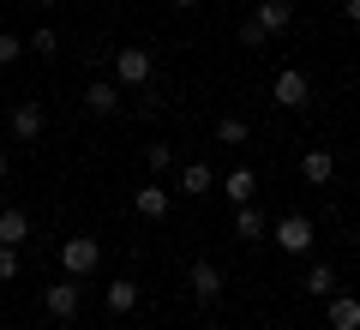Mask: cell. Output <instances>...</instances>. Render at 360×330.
Masks as SVG:
<instances>
[{
	"instance_id": "obj_1",
	"label": "cell",
	"mask_w": 360,
	"mask_h": 330,
	"mask_svg": "<svg viewBox=\"0 0 360 330\" xmlns=\"http://www.w3.org/2000/svg\"><path fill=\"white\" fill-rule=\"evenodd\" d=\"M96 258H103V241H96V234H72V241H60V270H66V277H90Z\"/></svg>"
},
{
	"instance_id": "obj_2",
	"label": "cell",
	"mask_w": 360,
	"mask_h": 330,
	"mask_svg": "<svg viewBox=\"0 0 360 330\" xmlns=\"http://www.w3.org/2000/svg\"><path fill=\"white\" fill-rule=\"evenodd\" d=\"M276 246H283L288 258L312 253V246H319V229H312V216H283V222H276Z\"/></svg>"
},
{
	"instance_id": "obj_3",
	"label": "cell",
	"mask_w": 360,
	"mask_h": 330,
	"mask_svg": "<svg viewBox=\"0 0 360 330\" xmlns=\"http://www.w3.org/2000/svg\"><path fill=\"white\" fill-rule=\"evenodd\" d=\"M270 96H276V108H307V102H312V84H307L300 66H283L276 84H270Z\"/></svg>"
},
{
	"instance_id": "obj_4",
	"label": "cell",
	"mask_w": 360,
	"mask_h": 330,
	"mask_svg": "<svg viewBox=\"0 0 360 330\" xmlns=\"http://www.w3.org/2000/svg\"><path fill=\"white\" fill-rule=\"evenodd\" d=\"M150 72H156L150 49H120V54H115V78H120V84H144Z\"/></svg>"
},
{
	"instance_id": "obj_5",
	"label": "cell",
	"mask_w": 360,
	"mask_h": 330,
	"mask_svg": "<svg viewBox=\"0 0 360 330\" xmlns=\"http://www.w3.org/2000/svg\"><path fill=\"white\" fill-rule=\"evenodd\" d=\"M168 204H174V192H162V180H150V186H139V192H132V210H139L144 222H162V216H168Z\"/></svg>"
},
{
	"instance_id": "obj_6",
	"label": "cell",
	"mask_w": 360,
	"mask_h": 330,
	"mask_svg": "<svg viewBox=\"0 0 360 330\" xmlns=\"http://www.w3.org/2000/svg\"><path fill=\"white\" fill-rule=\"evenodd\" d=\"M13 139L18 144L42 139V102H13Z\"/></svg>"
},
{
	"instance_id": "obj_7",
	"label": "cell",
	"mask_w": 360,
	"mask_h": 330,
	"mask_svg": "<svg viewBox=\"0 0 360 330\" xmlns=\"http://www.w3.org/2000/svg\"><path fill=\"white\" fill-rule=\"evenodd\" d=\"M252 18L270 30V37H276V30L295 25V0H258V13H252Z\"/></svg>"
},
{
	"instance_id": "obj_8",
	"label": "cell",
	"mask_w": 360,
	"mask_h": 330,
	"mask_svg": "<svg viewBox=\"0 0 360 330\" xmlns=\"http://www.w3.org/2000/svg\"><path fill=\"white\" fill-rule=\"evenodd\" d=\"M42 306H49V318H78V282H54Z\"/></svg>"
},
{
	"instance_id": "obj_9",
	"label": "cell",
	"mask_w": 360,
	"mask_h": 330,
	"mask_svg": "<svg viewBox=\"0 0 360 330\" xmlns=\"http://www.w3.org/2000/svg\"><path fill=\"white\" fill-rule=\"evenodd\" d=\"M193 294H198V300H217V294H222V270L217 265H210V258H198V265H193Z\"/></svg>"
},
{
	"instance_id": "obj_10",
	"label": "cell",
	"mask_w": 360,
	"mask_h": 330,
	"mask_svg": "<svg viewBox=\"0 0 360 330\" xmlns=\"http://www.w3.org/2000/svg\"><path fill=\"white\" fill-rule=\"evenodd\" d=\"M264 210H258V204H234V234H240V241H264Z\"/></svg>"
},
{
	"instance_id": "obj_11",
	"label": "cell",
	"mask_w": 360,
	"mask_h": 330,
	"mask_svg": "<svg viewBox=\"0 0 360 330\" xmlns=\"http://www.w3.org/2000/svg\"><path fill=\"white\" fill-rule=\"evenodd\" d=\"M330 330H360V300L354 294H330Z\"/></svg>"
},
{
	"instance_id": "obj_12",
	"label": "cell",
	"mask_w": 360,
	"mask_h": 330,
	"mask_svg": "<svg viewBox=\"0 0 360 330\" xmlns=\"http://www.w3.org/2000/svg\"><path fill=\"white\" fill-rule=\"evenodd\" d=\"M252 192H258L252 168H234V174L222 180V198H229V204H252Z\"/></svg>"
},
{
	"instance_id": "obj_13",
	"label": "cell",
	"mask_w": 360,
	"mask_h": 330,
	"mask_svg": "<svg viewBox=\"0 0 360 330\" xmlns=\"http://www.w3.org/2000/svg\"><path fill=\"white\" fill-rule=\"evenodd\" d=\"M300 174H307L312 186H324V180L336 174V156L330 151H307V156H300Z\"/></svg>"
},
{
	"instance_id": "obj_14",
	"label": "cell",
	"mask_w": 360,
	"mask_h": 330,
	"mask_svg": "<svg viewBox=\"0 0 360 330\" xmlns=\"http://www.w3.org/2000/svg\"><path fill=\"white\" fill-rule=\"evenodd\" d=\"M300 294H312V300H330V294H336V270H330V265H312L307 282H300Z\"/></svg>"
},
{
	"instance_id": "obj_15",
	"label": "cell",
	"mask_w": 360,
	"mask_h": 330,
	"mask_svg": "<svg viewBox=\"0 0 360 330\" xmlns=\"http://www.w3.org/2000/svg\"><path fill=\"white\" fill-rule=\"evenodd\" d=\"M84 108H90V115H115V108H120V90H115V84H103V78H96V84L84 90Z\"/></svg>"
},
{
	"instance_id": "obj_16",
	"label": "cell",
	"mask_w": 360,
	"mask_h": 330,
	"mask_svg": "<svg viewBox=\"0 0 360 330\" xmlns=\"http://www.w3.org/2000/svg\"><path fill=\"white\" fill-rule=\"evenodd\" d=\"M30 234V216L25 210H0V246H18Z\"/></svg>"
},
{
	"instance_id": "obj_17",
	"label": "cell",
	"mask_w": 360,
	"mask_h": 330,
	"mask_svg": "<svg viewBox=\"0 0 360 330\" xmlns=\"http://www.w3.org/2000/svg\"><path fill=\"white\" fill-rule=\"evenodd\" d=\"M210 186H217V174H210L205 163H186V168H180V192H198V198H205Z\"/></svg>"
},
{
	"instance_id": "obj_18",
	"label": "cell",
	"mask_w": 360,
	"mask_h": 330,
	"mask_svg": "<svg viewBox=\"0 0 360 330\" xmlns=\"http://www.w3.org/2000/svg\"><path fill=\"white\" fill-rule=\"evenodd\" d=\"M132 306H139V282H132V277L108 282V312H132Z\"/></svg>"
},
{
	"instance_id": "obj_19",
	"label": "cell",
	"mask_w": 360,
	"mask_h": 330,
	"mask_svg": "<svg viewBox=\"0 0 360 330\" xmlns=\"http://www.w3.org/2000/svg\"><path fill=\"white\" fill-rule=\"evenodd\" d=\"M246 139H252V127H246L240 115H222V120H217V144H234V151H240Z\"/></svg>"
},
{
	"instance_id": "obj_20",
	"label": "cell",
	"mask_w": 360,
	"mask_h": 330,
	"mask_svg": "<svg viewBox=\"0 0 360 330\" xmlns=\"http://www.w3.org/2000/svg\"><path fill=\"white\" fill-rule=\"evenodd\" d=\"M144 163H150V174H162V168L174 163V151H168V144H144Z\"/></svg>"
},
{
	"instance_id": "obj_21",
	"label": "cell",
	"mask_w": 360,
	"mask_h": 330,
	"mask_svg": "<svg viewBox=\"0 0 360 330\" xmlns=\"http://www.w3.org/2000/svg\"><path fill=\"white\" fill-rule=\"evenodd\" d=\"M240 42H246V49H264V42H270V30L258 25V18H246V25H240Z\"/></svg>"
},
{
	"instance_id": "obj_22",
	"label": "cell",
	"mask_w": 360,
	"mask_h": 330,
	"mask_svg": "<svg viewBox=\"0 0 360 330\" xmlns=\"http://www.w3.org/2000/svg\"><path fill=\"white\" fill-rule=\"evenodd\" d=\"M18 277V246H0V282Z\"/></svg>"
},
{
	"instance_id": "obj_23",
	"label": "cell",
	"mask_w": 360,
	"mask_h": 330,
	"mask_svg": "<svg viewBox=\"0 0 360 330\" xmlns=\"http://www.w3.org/2000/svg\"><path fill=\"white\" fill-rule=\"evenodd\" d=\"M30 49H37V54H60V37H54V30H37V37H30Z\"/></svg>"
},
{
	"instance_id": "obj_24",
	"label": "cell",
	"mask_w": 360,
	"mask_h": 330,
	"mask_svg": "<svg viewBox=\"0 0 360 330\" xmlns=\"http://www.w3.org/2000/svg\"><path fill=\"white\" fill-rule=\"evenodd\" d=\"M18 54H25V42H18V37H0V66H13Z\"/></svg>"
},
{
	"instance_id": "obj_25",
	"label": "cell",
	"mask_w": 360,
	"mask_h": 330,
	"mask_svg": "<svg viewBox=\"0 0 360 330\" xmlns=\"http://www.w3.org/2000/svg\"><path fill=\"white\" fill-rule=\"evenodd\" d=\"M342 13H348V18H354V25H360V0H342Z\"/></svg>"
},
{
	"instance_id": "obj_26",
	"label": "cell",
	"mask_w": 360,
	"mask_h": 330,
	"mask_svg": "<svg viewBox=\"0 0 360 330\" xmlns=\"http://www.w3.org/2000/svg\"><path fill=\"white\" fill-rule=\"evenodd\" d=\"M168 6H180V13H193V6H198V0H168Z\"/></svg>"
},
{
	"instance_id": "obj_27",
	"label": "cell",
	"mask_w": 360,
	"mask_h": 330,
	"mask_svg": "<svg viewBox=\"0 0 360 330\" xmlns=\"http://www.w3.org/2000/svg\"><path fill=\"white\" fill-rule=\"evenodd\" d=\"M0 174H6V144H0Z\"/></svg>"
},
{
	"instance_id": "obj_28",
	"label": "cell",
	"mask_w": 360,
	"mask_h": 330,
	"mask_svg": "<svg viewBox=\"0 0 360 330\" xmlns=\"http://www.w3.org/2000/svg\"><path fill=\"white\" fill-rule=\"evenodd\" d=\"M37 6H54V0H37Z\"/></svg>"
}]
</instances>
